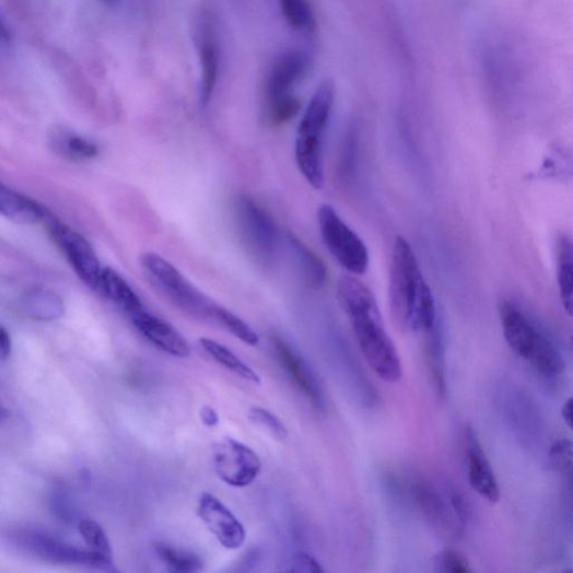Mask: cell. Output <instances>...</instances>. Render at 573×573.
<instances>
[{
    "mask_svg": "<svg viewBox=\"0 0 573 573\" xmlns=\"http://www.w3.org/2000/svg\"><path fill=\"white\" fill-rule=\"evenodd\" d=\"M200 418L204 425L207 426H215L220 422V416L217 412L215 409H213L210 406H204L200 411Z\"/></svg>",
    "mask_w": 573,
    "mask_h": 573,
    "instance_id": "obj_37",
    "label": "cell"
},
{
    "mask_svg": "<svg viewBox=\"0 0 573 573\" xmlns=\"http://www.w3.org/2000/svg\"><path fill=\"white\" fill-rule=\"evenodd\" d=\"M214 468L220 479L233 488H247L259 476L262 463L249 446L225 438L213 448Z\"/></svg>",
    "mask_w": 573,
    "mask_h": 573,
    "instance_id": "obj_9",
    "label": "cell"
},
{
    "mask_svg": "<svg viewBox=\"0 0 573 573\" xmlns=\"http://www.w3.org/2000/svg\"><path fill=\"white\" fill-rule=\"evenodd\" d=\"M557 279L561 304L568 315L573 317V241L560 234L556 244Z\"/></svg>",
    "mask_w": 573,
    "mask_h": 573,
    "instance_id": "obj_20",
    "label": "cell"
},
{
    "mask_svg": "<svg viewBox=\"0 0 573 573\" xmlns=\"http://www.w3.org/2000/svg\"><path fill=\"white\" fill-rule=\"evenodd\" d=\"M260 561H261V556H260V553L258 551H256V550L249 551L244 557L242 562L238 563V568L236 569V571H249V570H253L254 566H256L257 564L260 563Z\"/></svg>",
    "mask_w": 573,
    "mask_h": 573,
    "instance_id": "obj_36",
    "label": "cell"
},
{
    "mask_svg": "<svg viewBox=\"0 0 573 573\" xmlns=\"http://www.w3.org/2000/svg\"><path fill=\"white\" fill-rule=\"evenodd\" d=\"M562 418L565 424L573 430V397L569 398L561 410Z\"/></svg>",
    "mask_w": 573,
    "mask_h": 573,
    "instance_id": "obj_39",
    "label": "cell"
},
{
    "mask_svg": "<svg viewBox=\"0 0 573 573\" xmlns=\"http://www.w3.org/2000/svg\"><path fill=\"white\" fill-rule=\"evenodd\" d=\"M465 449L470 487L491 503L499 502L501 490L495 471L483 446L471 426L466 429Z\"/></svg>",
    "mask_w": 573,
    "mask_h": 573,
    "instance_id": "obj_13",
    "label": "cell"
},
{
    "mask_svg": "<svg viewBox=\"0 0 573 573\" xmlns=\"http://www.w3.org/2000/svg\"><path fill=\"white\" fill-rule=\"evenodd\" d=\"M12 349L11 334L2 326L0 327V359H2V361L9 360L12 354Z\"/></svg>",
    "mask_w": 573,
    "mask_h": 573,
    "instance_id": "obj_35",
    "label": "cell"
},
{
    "mask_svg": "<svg viewBox=\"0 0 573 573\" xmlns=\"http://www.w3.org/2000/svg\"><path fill=\"white\" fill-rule=\"evenodd\" d=\"M424 337L429 370L432 372L437 393L440 396H445L447 393L445 344L440 321L424 332Z\"/></svg>",
    "mask_w": 573,
    "mask_h": 573,
    "instance_id": "obj_23",
    "label": "cell"
},
{
    "mask_svg": "<svg viewBox=\"0 0 573 573\" xmlns=\"http://www.w3.org/2000/svg\"><path fill=\"white\" fill-rule=\"evenodd\" d=\"M238 236L247 254L260 266L271 267L277 259L280 234L267 210L253 197L238 196L234 202Z\"/></svg>",
    "mask_w": 573,
    "mask_h": 573,
    "instance_id": "obj_4",
    "label": "cell"
},
{
    "mask_svg": "<svg viewBox=\"0 0 573 573\" xmlns=\"http://www.w3.org/2000/svg\"><path fill=\"white\" fill-rule=\"evenodd\" d=\"M289 571L292 572H324L320 563L312 556L301 553L295 556L291 563Z\"/></svg>",
    "mask_w": 573,
    "mask_h": 573,
    "instance_id": "obj_33",
    "label": "cell"
},
{
    "mask_svg": "<svg viewBox=\"0 0 573 573\" xmlns=\"http://www.w3.org/2000/svg\"><path fill=\"white\" fill-rule=\"evenodd\" d=\"M26 315L42 321H52L65 315L66 306L62 299L47 290H34L23 300Z\"/></svg>",
    "mask_w": 573,
    "mask_h": 573,
    "instance_id": "obj_24",
    "label": "cell"
},
{
    "mask_svg": "<svg viewBox=\"0 0 573 573\" xmlns=\"http://www.w3.org/2000/svg\"><path fill=\"white\" fill-rule=\"evenodd\" d=\"M551 458L561 469L573 461V444L568 441H560L551 448Z\"/></svg>",
    "mask_w": 573,
    "mask_h": 573,
    "instance_id": "obj_34",
    "label": "cell"
},
{
    "mask_svg": "<svg viewBox=\"0 0 573 573\" xmlns=\"http://www.w3.org/2000/svg\"><path fill=\"white\" fill-rule=\"evenodd\" d=\"M100 292L122 309L128 316L143 308L138 295L127 281L114 269L104 268Z\"/></svg>",
    "mask_w": 573,
    "mask_h": 573,
    "instance_id": "obj_21",
    "label": "cell"
},
{
    "mask_svg": "<svg viewBox=\"0 0 573 573\" xmlns=\"http://www.w3.org/2000/svg\"><path fill=\"white\" fill-rule=\"evenodd\" d=\"M44 222L54 243L66 256L78 277L89 289L100 291L104 268L86 238L50 213Z\"/></svg>",
    "mask_w": 573,
    "mask_h": 573,
    "instance_id": "obj_7",
    "label": "cell"
},
{
    "mask_svg": "<svg viewBox=\"0 0 573 573\" xmlns=\"http://www.w3.org/2000/svg\"><path fill=\"white\" fill-rule=\"evenodd\" d=\"M336 101V86L323 82L315 91L299 126L295 157L300 172L315 189L325 184L324 138Z\"/></svg>",
    "mask_w": 573,
    "mask_h": 573,
    "instance_id": "obj_3",
    "label": "cell"
},
{
    "mask_svg": "<svg viewBox=\"0 0 573 573\" xmlns=\"http://www.w3.org/2000/svg\"><path fill=\"white\" fill-rule=\"evenodd\" d=\"M194 42L200 62V102H211L220 73V42L217 23L211 11L199 13L194 25Z\"/></svg>",
    "mask_w": 573,
    "mask_h": 573,
    "instance_id": "obj_10",
    "label": "cell"
},
{
    "mask_svg": "<svg viewBox=\"0 0 573 573\" xmlns=\"http://www.w3.org/2000/svg\"><path fill=\"white\" fill-rule=\"evenodd\" d=\"M0 26H2V32H0V44H2V50L4 51L5 49H9L13 38L12 31L7 23L4 15L2 16V23H0Z\"/></svg>",
    "mask_w": 573,
    "mask_h": 573,
    "instance_id": "obj_38",
    "label": "cell"
},
{
    "mask_svg": "<svg viewBox=\"0 0 573 573\" xmlns=\"http://www.w3.org/2000/svg\"><path fill=\"white\" fill-rule=\"evenodd\" d=\"M317 220L323 243L332 258L350 273L364 274L370 254L360 235L329 204L319 208Z\"/></svg>",
    "mask_w": 573,
    "mask_h": 573,
    "instance_id": "obj_6",
    "label": "cell"
},
{
    "mask_svg": "<svg viewBox=\"0 0 573 573\" xmlns=\"http://www.w3.org/2000/svg\"><path fill=\"white\" fill-rule=\"evenodd\" d=\"M272 347L280 366L295 387L317 410L326 408V397L320 381L307 361L281 338L272 339Z\"/></svg>",
    "mask_w": 573,
    "mask_h": 573,
    "instance_id": "obj_11",
    "label": "cell"
},
{
    "mask_svg": "<svg viewBox=\"0 0 573 573\" xmlns=\"http://www.w3.org/2000/svg\"><path fill=\"white\" fill-rule=\"evenodd\" d=\"M309 63L308 57L300 51H291L277 59L267 79V100L291 94L308 72Z\"/></svg>",
    "mask_w": 573,
    "mask_h": 573,
    "instance_id": "obj_16",
    "label": "cell"
},
{
    "mask_svg": "<svg viewBox=\"0 0 573 573\" xmlns=\"http://www.w3.org/2000/svg\"><path fill=\"white\" fill-rule=\"evenodd\" d=\"M500 316L507 346L516 355L529 361L545 334L512 303L501 304Z\"/></svg>",
    "mask_w": 573,
    "mask_h": 573,
    "instance_id": "obj_14",
    "label": "cell"
},
{
    "mask_svg": "<svg viewBox=\"0 0 573 573\" xmlns=\"http://www.w3.org/2000/svg\"><path fill=\"white\" fill-rule=\"evenodd\" d=\"M79 534L87 550L113 559L110 541L97 521L82 519L79 523Z\"/></svg>",
    "mask_w": 573,
    "mask_h": 573,
    "instance_id": "obj_29",
    "label": "cell"
},
{
    "mask_svg": "<svg viewBox=\"0 0 573 573\" xmlns=\"http://www.w3.org/2000/svg\"><path fill=\"white\" fill-rule=\"evenodd\" d=\"M49 141L51 149L69 161H90L100 154V149L93 141L66 128L55 129Z\"/></svg>",
    "mask_w": 573,
    "mask_h": 573,
    "instance_id": "obj_19",
    "label": "cell"
},
{
    "mask_svg": "<svg viewBox=\"0 0 573 573\" xmlns=\"http://www.w3.org/2000/svg\"><path fill=\"white\" fill-rule=\"evenodd\" d=\"M290 247L295 256L304 279L314 290H319L326 283L327 269L320 258L308 248L294 233L286 235Z\"/></svg>",
    "mask_w": 573,
    "mask_h": 573,
    "instance_id": "obj_22",
    "label": "cell"
},
{
    "mask_svg": "<svg viewBox=\"0 0 573 573\" xmlns=\"http://www.w3.org/2000/svg\"><path fill=\"white\" fill-rule=\"evenodd\" d=\"M136 329L161 351L178 359L189 356L190 349L182 334L145 308L129 316Z\"/></svg>",
    "mask_w": 573,
    "mask_h": 573,
    "instance_id": "obj_15",
    "label": "cell"
},
{
    "mask_svg": "<svg viewBox=\"0 0 573 573\" xmlns=\"http://www.w3.org/2000/svg\"><path fill=\"white\" fill-rule=\"evenodd\" d=\"M570 346H571V349H572V351H573V336H572L571 339H570Z\"/></svg>",
    "mask_w": 573,
    "mask_h": 573,
    "instance_id": "obj_42",
    "label": "cell"
},
{
    "mask_svg": "<svg viewBox=\"0 0 573 573\" xmlns=\"http://www.w3.org/2000/svg\"><path fill=\"white\" fill-rule=\"evenodd\" d=\"M338 297L369 366L388 384H397L404 374L401 359L369 286L353 276H343Z\"/></svg>",
    "mask_w": 573,
    "mask_h": 573,
    "instance_id": "obj_1",
    "label": "cell"
},
{
    "mask_svg": "<svg viewBox=\"0 0 573 573\" xmlns=\"http://www.w3.org/2000/svg\"><path fill=\"white\" fill-rule=\"evenodd\" d=\"M0 212L9 221L22 225L44 222L49 215L39 203L5 185L0 186Z\"/></svg>",
    "mask_w": 573,
    "mask_h": 573,
    "instance_id": "obj_18",
    "label": "cell"
},
{
    "mask_svg": "<svg viewBox=\"0 0 573 573\" xmlns=\"http://www.w3.org/2000/svg\"><path fill=\"white\" fill-rule=\"evenodd\" d=\"M215 323L249 347H257L260 342L258 334L245 320L222 306L218 309Z\"/></svg>",
    "mask_w": 573,
    "mask_h": 573,
    "instance_id": "obj_30",
    "label": "cell"
},
{
    "mask_svg": "<svg viewBox=\"0 0 573 573\" xmlns=\"http://www.w3.org/2000/svg\"><path fill=\"white\" fill-rule=\"evenodd\" d=\"M281 13L289 25L299 32L315 28V16L308 0H279Z\"/></svg>",
    "mask_w": 573,
    "mask_h": 573,
    "instance_id": "obj_27",
    "label": "cell"
},
{
    "mask_svg": "<svg viewBox=\"0 0 573 573\" xmlns=\"http://www.w3.org/2000/svg\"><path fill=\"white\" fill-rule=\"evenodd\" d=\"M140 265L160 291L171 301L184 293L190 283L171 262L160 255L148 253L140 257Z\"/></svg>",
    "mask_w": 573,
    "mask_h": 573,
    "instance_id": "obj_17",
    "label": "cell"
},
{
    "mask_svg": "<svg viewBox=\"0 0 573 573\" xmlns=\"http://www.w3.org/2000/svg\"><path fill=\"white\" fill-rule=\"evenodd\" d=\"M198 514L209 531L225 549L236 550L245 545L247 534L244 524L213 494L201 495Z\"/></svg>",
    "mask_w": 573,
    "mask_h": 573,
    "instance_id": "obj_12",
    "label": "cell"
},
{
    "mask_svg": "<svg viewBox=\"0 0 573 573\" xmlns=\"http://www.w3.org/2000/svg\"><path fill=\"white\" fill-rule=\"evenodd\" d=\"M389 302L394 319L404 330L424 334L438 321L433 292L404 236H397L393 250Z\"/></svg>",
    "mask_w": 573,
    "mask_h": 573,
    "instance_id": "obj_2",
    "label": "cell"
},
{
    "mask_svg": "<svg viewBox=\"0 0 573 573\" xmlns=\"http://www.w3.org/2000/svg\"><path fill=\"white\" fill-rule=\"evenodd\" d=\"M438 565L445 573H468L471 571L467 559L455 550H446L438 557Z\"/></svg>",
    "mask_w": 573,
    "mask_h": 573,
    "instance_id": "obj_32",
    "label": "cell"
},
{
    "mask_svg": "<svg viewBox=\"0 0 573 573\" xmlns=\"http://www.w3.org/2000/svg\"><path fill=\"white\" fill-rule=\"evenodd\" d=\"M154 548L157 557L171 571L190 573L203 569L202 559L194 552L163 542L156 543Z\"/></svg>",
    "mask_w": 573,
    "mask_h": 573,
    "instance_id": "obj_26",
    "label": "cell"
},
{
    "mask_svg": "<svg viewBox=\"0 0 573 573\" xmlns=\"http://www.w3.org/2000/svg\"><path fill=\"white\" fill-rule=\"evenodd\" d=\"M104 2L110 8H116L121 3V0H104Z\"/></svg>",
    "mask_w": 573,
    "mask_h": 573,
    "instance_id": "obj_41",
    "label": "cell"
},
{
    "mask_svg": "<svg viewBox=\"0 0 573 573\" xmlns=\"http://www.w3.org/2000/svg\"><path fill=\"white\" fill-rule=\"evenodd\" d=\"M301 102L293 93L281 97L267 100L265 110L266 121L271 126H281L292 121L301 112Z\"/></svg>",
    "mask_w": 573,
    "mask_h": 573,
    "instance_id": "obj_28",
    "label": "cell"
},
{
    "mask_svg": "<svg viewBox=\"0 0 573 573\" xmlns=\"http://www.w3.org/2000/svg\"><path fill=\"white\" fill-rule=\"evenodd\" d=\"M200 344L202 349L224 369L238 377L253 382L255 385L261 384L259 374L224 346L207 338L201 339Z\"/></svg>",
    "mask_w": 573,
    "mask_h": 573,
    "instance_id": "obj_25",
    "label": "cell"
},
{
    "mask_svg": "<svg viewBox=\"0 0 573 573\" xmlns=\"http://www.w3.org/2000/svg\"><path fill=\"white\" fill-rule=\"evenodd\" d=\"M10 541L23 554L35 560L66 565H80L98 570H113L114 560L87 549H79L61 539L34 529H20Z\"/></svg>",
    "mask_w": 573,
    "mask_h": 573,
    "instance_id": "obj_5",
    "label": "cell"
},
{
    "mask_svg": "<svg viewBox=\"0 0 573 573\" xmlns=\"http://www.w3.org/2000/svg\"><path fill=\"white\" fill-rule=\"evenodd\" d=\"M413 500L434 527L445 534H457L467 519L466 503L454 489L446 495L433 483L419 481L412 488Z\"/></svg>",
    "mask_w": 573,
    "mask_h": 573,
    "instance_id": "obj_8",
    "label": "cell"
},
{
    "mask_svg": "<svg viewBox=\"0 0 573 573\" xmlns=\"http://www.w3.org/2000/svg\"><path fill=\"white\" fill-rule=\"evenodd\" d=\"M249 419L255 424L265 429L266 432L277 441L281 442L289 437V429H286L284 423L274 413L265 408H252Z\"/></svg>",
    "mask_w": 573,
    "mask_h": 573,
    "instance_id": "obj_31",
    "label": "cell"
},
{
    "mask_svg": "<svg viewBox=\"0 0 573 573\" xmlns=\"http://www.w3.org/2000/svg\"><path fill=\"white\" fill-rule=\"evenodd\" d=\"M562 470L565 473L568 487L570 489L571 495L573 498V461L566 464Z\"/></svg>",
    "mask_w": 573,
    "mask_h": 573,
    "instance_id": "obj_40",
    "label": "cell"
}]
</instances>
